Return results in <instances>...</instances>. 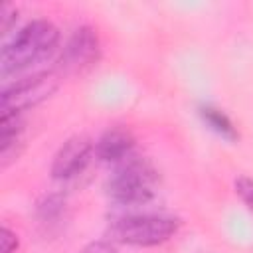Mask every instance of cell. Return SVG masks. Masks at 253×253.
I'll return each instance as SVG.
<instances>
[{
	"label": "cell",
	"mask_w": 253,
	"mask_h": 253,
	"mask_svg": "<svg viewBox=\"0 0 253 253\" xmlns=\"http://www.w3.org/2000/svg\"><path fill=\"white\" fill-rule=\"evenodd\" d=\"M0 16H2V34H8L12 28V22H16V18H18V12L10 4H4L0 10Z\"/></svg>",
	"instance_id": "11"
},
{
	"label": "cell",
	"mask_w": 253,
	"mask_h": 253,
	"mask_svg": "<svg viewBox=\"0 0 253 253\" xmlns=\"http://www.w3.org/2000/svg\"><path fill=\"white\" fill-rule=\"evenodd\" d=\"M198 113H200L202 121H204L211 130H215L217 134H221L223 138L235 140V138L239 136L235 125L231 123V119H229L221 109H217V107L206 103V105H200V107H198Z\"/></svg>",
	"instance_id": "8"
},
{
	"label": "cell",
	"mask_w": 253,
	"mask_h": 253,
	"mask_svg": "<svg viewBox=\"0 0 253 253\" xmlns=\"http://www.w3.org/2000/svg\"><path fill=\"white\" fill-rule=\"evenodd\" d=\"M156 180V170L146 158L128 156L109 178L107 194L123 206H140L152 200Z\"/></svg>",
	"instance_id": "3"
},
{
	"label": "cell",
	"mask_w": 253,
	"mask_h": 253,
	"mask_svg": "<svg viewBox=\"0 0 253 253\" xmlns=\"http://www.w3.org/2000/svg\"><path fill=\"white\" fill-rule=\"evenodd\" d=\"M101 43L97 32L91 26H81L69 36L59 57V69L67 75L81 73L97 63Z\"/></svg>",
	"instance_id": "5"
},
{
	"label": "cell",
	"mask_w": 253,
	"mask_h": 253,
	"mask_svg": "<svg viewBox=\"0 0 253 253\" xmlns=\"http://www.w3.org/2000/svg\"><path fill=\"white\" fill-rule=\"evenodd\" d=\"M59 87V77L55 71H40L24 77L2 91L0 109L2 115H20L51 97Z\"/></svg>",
	"instance_id": "4"
},
{
	"label": "cell",
	"mask_w": 253,
	"mask_h": 253,
	"mask_svg": "<svg viewBox=\"0 0 253 253\" xmlns=\"http://www.w3.org/2000/svg\"><path fill=\"white\" fill-rule=\"evenodd\" d=\"M180 227V219L174 215L164 213H132L115 217L109 227L107 235L113 241L126 243V245H158L168 241Z\"/></svg>",
	"instance_id": "2"
},
{
	"label": "cell",
	"mask_w": 253,
	"mask_h": 253,
	"mask_svg": "<svg viewBox=\"0 0 253 253\" xmlns=\"http://www.w3.org/2000/svg\"><path fill=\"white\" fill-rule=\"evenodd\" d=\"M18 247V235L8 229V227H2L0 229V253H14Z\"/></svg>",
	"instance_id": "10"
},
{
	"label": "cell",
	"mask_w": 253,
	"mask_h": 253,
	"mask_svg": "<svg viewBox=\"0 0 253 253\" xmlns=\"http://www.w3.org/2000/svg\"><path fill=\"white\" fill-rule=\"evenodd\" d=\"M81 253H119V251L109 241H93V243L85 245Z\"/></svg>",
	"instance_id": "12"
},
{
	"label": "cell",
	"mask_w": 253,
	"mask_h": 253,
	"mask_svg": "<svg viewBox=\"0 0 253 253\" xmlns=\"http://www.w3.org/2000/svg\"><path fill=\"white\" fill-rule=\"evenodd\" d=\"M134 136L126 128H109L95 142V156L103 162H123L130 156Z\"/></svg>",
	"instance_id": "7"
},
{
	"label": "cell",
	"mask_w": 253,
	"mask_h": 253,
	"mask_svg": "<svg viewBox=\"0 0 253 253\" xmlns=\"http://www.w3.org/2000/svg\"><path fill=\"white\" fill-rule=\"evenodd\" d=\"M59 42V30L49 20H32L2 47L0 71L2 77L18 73L43 57H47Z\"/></svg>",
	"instance_id": "1"
},
{
	"label": "cell",
	"mask_w": 253,
	"mask_h": 253,
	"mask_svg": "<svg viewBox=\"0 0 253 253\" xmlns=\"http://www.w3.org/2000/svg\"><path fill=\"white\" fill-rule=\"evenodd\" d=\"M235 192L243 200V204L253 211V178L249 176H239L235 180Z\"/></svg>",
	"instance_id": "9"
},
{
	"label": "cell",
	"mask_w": 253,
	"mask_h": 253,
	"mask_svg": "<svg viewBox=\"0 0 253 253\" xmlns=\"http://www.w3.org/2000/svg\"><path fill=\"white\" fill-rule=\"evenodd\" d=\"M93 154H95V144L91 142L89 136L75 134V136L67 138L59 146L57 154L53 156L51 176L57 180L75 178L77 174H81L85 170V166L89 164Z\"/></svg>",
	"instance_id": "6"
}]
</instances>
